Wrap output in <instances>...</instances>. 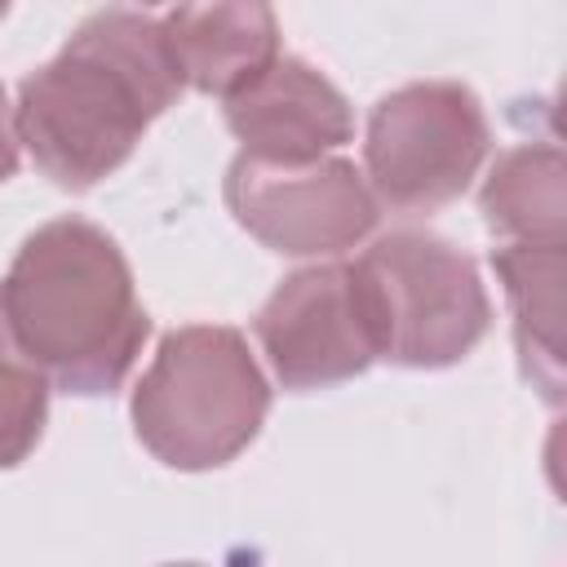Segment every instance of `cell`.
Listing matches in <instances>:
<instances>
[{"label": "cell", "instance_id": "6da1fadb", "mask_svg": "<svg viewBox=\"0 0 567 567\" xmlns=\"http://www.w3.org/2000/svg\"><path fill=\"white\" fill-rule=\"evenodd\" d=\"M182 89L164 22L102 9L22 80L13 128L53 186L89 190L133 155Z\"/></svg>", "mask_w": 567, "mask_h": 567}, {"label": "cell", "instance_id": "7a4b0ae2", "mask_svg": "<svg viewBox=\"0 0 567 567\" xmlns=\"http://www.w3.org/2000/svg\"><path fill=\"white\" fill-rule=\"evenodd\" d=\"M0 310L49 385L84 399L120 390L151 332L120 244L84 217L44 221L22 239Z\"/></svg>", "mask_w": 567, "mask_h": 567}, {"label": "cell", "instance_id": "3957f363", "mask_svg": "<svg viewBox=\"0 0 567 567\" xmlns=\"http://www.w3.org/2000/svg\"><path fill=\"white\" fill-rule=\"evenodd\" d=\"M133 430L168 470H217L266 425L270 385L244 332L190 323L159 341L133 390Z\"/></svg>", "mask_w": 567, "mask_h": 567}, {"label": "cell", "instance_id": "277c9868", "mask_svg": "<svg viewBox=\"0 0 567 567\" xmlns=\"http://www.w3.org/2000/svg\"><path fill=\"white\" fill-rule=\"evenodd\" d=\"M377 359L399 368H452L492 328L478 266L430 230H390L359 261Z\"/></svg>", "mask_w": 567, "mask_h": 567}, {"label": "cell", "instance_id": "5b68a950", "mask_svg": "<svg viewBox=\"0 0 567 567\" xmlns=\"http://www.w3.org/2000/svg\"><path fill=\"white\" fill-rule=\"evenodd\" d=\"M483 102L456 80H416L385 93L368 115V190L390 213H434L465 195L487 159Z\"/></svg>", "mask_w": 567, "mask_h": 567}, {"label": "cell", "instance_id": "8992f818", "mask_svg": "<svg viewBox=\"0 0 567 567\" xmlns=\"http://www.w3.org/2000/svg\"><path fill=\"white\" fill-rule=\"evenodd\" d=\"M226 208L257 244L284 257L346 252L377 226V195L337 155L275 164L239 151L226 168Z\"/></svg>", "mask_w": 567, "mask_h": 567}, {"label": "cell", "instance_id": "52a82bcc", "mask_svg": "<svg viewBox=\"0 0 567 567\" xmlns=\"http://www.w3.org/2000/svg\"><path fill=\"white\" fill-rule=\"evenodd\" d=\"M252 332L284 390H328L377 363V332L354 261L288 275L257 310Z\"/></svg>", "mask_w": 567, "mask_h": 567}, {"label": "cell", "instance_id": "ba28073f", "mask_svg": "<svg viewBox=\"0 0 567 567\" xmlns=\"http://www.w3.org/2000/svg\"><path fill=\"white\" fill-rule=\"evenodd\" d=\"M226 124L244 155L301 164L350 142L354 115L346 93L301 58H275L257 80L226 97Z\"/></svg>", "mask_w": 567, "mask_h": 567}, {"label": "cell", "instance_id": "9c48e42d", "mask_svg": "<svg viewBox=\"0 0 567 567\" xmlns=\"http://www.w3.org/2000/svg\"><path fill=\"white\" fill-rule=\"evenodd\" d=\"M182 84L230 97L279 58L270 0H186L164 18Z\"/></svg>", "mask_w": 567, "mask_h": 567}, {"label": "cell", "instance_id": "30bf717a", "mask_svg": "<svg viewBox=\"0 0 567 567\" xmlns=\"http://www.w3.org/2000/svg\"><path fill=\"white\" fill-rule=\"evenodd\" d=\"M514 315L523 377L549 403L563 399V244H505L492 252Z\"/></svg>", "mask_w": 567, "mask_h": 567}, {"label": "cell", "instance_id": "8fae6325", "mask_svg": "<svg viewBox=\"0 0 567 567\" xmlns=\"http://www.w3.org/2000/svg\"><path fill=\"white\" fill-rule=\"evenodd\" d=\"M478 213L492 235L514 244H563L567 221V168L554 142H527L496 155Z\"/></svg>", "mask_w": 567, "mask_h": 567}, {"label": "cell", "instance_id": "7c38bea8", "mask_svg": "<svg viewBox=\"0 0 567 567\" xmlns=\"http://www.w3.org/2000/svg\"><path fill=\"white\" fill-rule=\"evenodd\" d=\"M49 421V377L13 346L0 310V470L22 465Z\"/></svg>", "mask_w": 567, "mask_h": 567}, {"label": "cell", "instance_id": "4fadbf2b", "mask_svg": "<svg viewBox=\"0 0 567 567\" xmlns=\"http://www.w3.org/2000/svg\"><path fill=\"white\" fill-rule=\"evenodd\" d=\"M18 128H13V111L4 102V89H0V182H9L18 173Z\"/></svg>", "mask_w": 567, "mask_h": 567}, {"label": "cell", "instance_id": "5bb4252c", "mask_svg": "<svg viewBox=\"0 0 567 567\" xmlns=\"http://www.w3.org/2000/svg\"><path fill=\"white\" fill-rule=\"evenodd\" d=\"M9 4H13V0H0V18H4V13H9Z\"/></svg>", "mask_w": 567, "mask_h": 567}, {"label": "cell", "instance_id": "9a60e30c", "mask_svg": "<svg viewBox=\"0 0 567 567\" xmlns=\"http://www.w3.org/2000/svg\"><path fill=\"white\" fill-rule=\"evenodd\" d=\"M142 4H164V0H142Z\"/></svg>", "mask_w": 567, "mask_h": 567}]
</instances>
